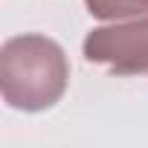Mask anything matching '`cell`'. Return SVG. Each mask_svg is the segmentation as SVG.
Returning <instances> with one entry per match:
<instances>
[{"mask_svg":"<svg viewBox=\"0 0 148 148\" xmlns=\"http://www.w3.org/2000/svg\"><path fill=\"white\" fill-rule=\"evenodd\" d=\"M70 84V61L58 41L23 32L0 47V93L12 110L41 113L61 102Z\"/></svg>","mask_w":148,"mask_h":148,"instance_id":"1","label":"cell"},{"mask_svg":"<svg viewBox=\"0 0 148 148\" xmlns=\"http://www.w3.org/2000/svg\"><path fill=\"white\" fill-rule=\"evenodd\" d=\"M82 52L113 76H148V18L116 21L87 32Z\"/></svg>","mask_w":148,"mask_h":148,"instance_id":"2","label":"cell"},{"mask_svg":"<svg viewBox=\"0 0 148 148\" xmlns=\"http://www.w3.org/2000/svg\"><path fill=\"white\" fill-rule=\"evenodd\" d=\"M84 9L96 21L116 23V21L148 18V0H84Z\"/></svg>","mask_w":148,"mask_h":148,"instance_id":"3","label":"cell"}]
</instances>
